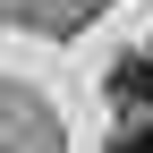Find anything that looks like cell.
<instances>
[{
	"mask_svg": "<svg viewBox=\"0 0 153 153\" xmlns=\"http://www.w3.org/2000/svg\"><path fill=\"white\" fill-rule=\"evenodd\" d=\"M102 94H111L119 111H153V60H145V51H119L111 76H102Z\"/></svg>",
	"mask_w": 153,
	"mask_h": 153,
	"instance_id": "obj_1",
	"label": "cell"
},
{
	"mask_svg": "<svg viewBox=\"0 0 153 153\" xmlns=\"http://www.w3.org/2000/svg\"><path fill=\"white\" fill-rule=\"evenodd\" d=\"M102 153H153V119H128V128H111V145Z\"/></svg>",
	"mask_w": 153,
	"mask_h": 153,
	"instance_id": "obj_2",
	"label": "cell"
}]
</instances>
